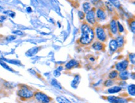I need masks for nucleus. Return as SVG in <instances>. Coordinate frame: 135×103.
<instances>
[{
    "instance_id": "f257e3e1",
    "label": "nucleus",
    "mask_w": 135,
    "mask_h": 103,
    "mask_svg": "<svg viewBox=\"0 0 135 103\" xmlns=\"http://www.w3.org/2000/svg\"><path fill=\"white\" fill-rule=\"evenodd\" d=\"M81 31H82V35L80 39V42L82 44L86 45L92 42L94 39V32L89 25L86 24H83L81 27Z\"/></svg>"
},
{
    "instance_id": "f03ea898",
    "label": "nucleus",
    "mask_w": 135,
    "mask_h": 103,
    "mask_svg": "<svg viewBox=\"0 0 135 103\" xmlns=\"http://www.w3.org/2000/svg\"><path fill=\"white\" fill-rule=\"evenodd\" d=\"M18 95L22 98L29 99L33 96V92L30 90H29L28 88L23 87V88H21L19 90Z\"/></svg>"
},
{
    "instance_id": "7ed1b4c3",
    "label": "nucleus",
    "mask_w": 135,
    "mask_h": 103,
    "mask_svg": "<svg viewBox=\"0 0 135 103\" xmlns=\"http://www.w3.org/2000/svg\"><path fill=\"white\" fill-rule=\"evenodd\" d=\"M96 35L97 38L99 39L100 40L102 41H105L107 39V35L106 33H105L104 29H103L102 27H97L96 29Z\"/></svg>"
},
{
    "instance_id": "20e7f679",
    "label": "nucleus",
    "mask_w": 135,
    "mask_h": 103,
    "mask_svg": "<svg viewBox=\"0 0 135 103\" xmlns=\"http://www.w3.org/2000/svg\"><path fill=\"white\" fill-rule=\"evenodd\" d=\"M86 20L91 24H94L96 22V19H95V11L93 9H90L86 13Z\"/></svg>"
},
{
    "instance_id": "39448f33",
    "label": "nucleus",
    "mask_w": 135,
    "mask_h": 103,
    "mask_svg": "<svg viewBox=\"0 0 135 103\" xmlns=\"http://www.w3.org/2000/svg\"><path fill=\"white\" fill-rule=\"evenodd\" d=\"M35 97L37 101L42 102H49L51 101L49 97L42 92H36L35 94Z\"/></svg>"
},
{
    "instance_id": "423d86ee",
    "label": "nucleus",
    "mask_w": 135,
    "mask_h": 103,
    "mask_svg": "<svg viewBox=\"0 0 135 103\" xmlns=\"http://www.w3.org/2000/svg\"><path fill=\"white\" fill-rule=\"evenodd\" d=\"M128 61L127 60H124L122 62L118 63L116 65V68H117L118 71H122L126 69V68L128 67Z\"/></svg>"
},
{
    "instance_id": "0eeeda50",
    "label": "nucleus",
    "mask_w": 135,
    "mask_h": 103,
    "mask_svg": "<svg viewBox=\"0 0 135 103\" xmlns=\"http://www.w3.org/2000/svg\"><path fill=\"white\" fill-rule=\"evenodd\" d=\"M97 17L100 20H105L107 18V15L104 10L101 9V8L98 9L97 11Z\"/></svg>"
},
{
    "instance_id": "6e6552de",
    "label": "nucleus",
    "mask_w": 135,
    "mask_h": 103,
    "mask_svg": "<svg viewBox=\"0 0 135 103\" xmlns=\"http://www.w3.org/2000/svg\"><path fill=\"white\" fill-rule=\"evenodd\" d=\"M108 101L110 102H125L126 100L120 97H117L115 96H111L108 98Z\"/></svg>"
},
{
    "instance_id": "1a4fd4ad",
    "label": "nucleus",
    "mask_w": 135,
    "mask_h": 103,
    "mask_svg": "<svg viewBox=\"0 0 135 103\" xmlns=\"http://www.w3.org/2000/svg\"><path fill=\"white\" fill-rule=\"evenodd\" d=\"M80 76H79V75H77V76H75V78H74L73 81H72V84H71L72 87L75 89L77 88L79 83H80Z\"/></svg>"
},
{
    "instance_id": "9d476101",
    "label": "nucleus",
    "mask_w": 135,
    "mask_h": 103,
    "mask_svg": "<svg viewBox=\"0 0 135 103\" xmlns=\"http://www.w3.org/2000/svg\"><path fill=\"white\" fill-rule=\"evenodd\" d=\"M78 64H79V63H78L77 61L75 60H71L70 61H69V62L67 63L65 66H66L67 69H71V68L77 66Z\"/></svg>"
},
{
    "instance_id": "9b49d317",
    "label": "nucleus",
    "mask_w": 135,
    "mask_h": 103,
    "mask_svg": "<svg viewBox=\"0 0 135 103\" xmlns=\"http://www.w3.org/2000/svg\"><path fill=\"white\" fill-rule=\"evenodd\" d=\"M110 29L111 31L113 34H116L117 32V22L115 20H112L110 23Z\"/></svg>"
},
{
    "instance_id": "f8f14e48",
    "label": "nucleus",
    "mask_w": 135,
    "mask_h": 103,
    "mask_svg": "<svg viewBox=\"0 0 135 103\" xmlns=\"http://www.w3.org/2000/svg\"><path fill=\"white\" fill-rule=\"evenodd\" d=\"M118 45L117 41L115 40H111V42H110V48L111 50L113 52L116 51L118 49Z\"/></svg>"
},
{
    "instance_id": "ddd939ff",
    "label": "nucleus",
    "mask_w": 135,
    "mask_h": 103,
    "mask_svg": "<svg viewBox=\"0 0 135 103\" xmlns=\"http://www.w3.org/2000/svg\"><path fill=\"white\" fill-rule=\"evenodd\" d=\"M122 90V88L118 86H114L109 88L108 90V92L110 94H113V93H117V92H120Z\"/></svg>"
},
{
    "instance_id": "4468645a",
    "label": "nucleus",
    "mask_w": 135,
    "mask_h": 103,
    "mask_svg": "<svg viewBox=\"0 0 135 103\" xmlns=\"http://www.w3.org/2000/svg\"><path fill=\"white\" fill-rule=\"evenodd\" d=\"M92 47L96 50H101L103 49V44L100 42H95L92 45Z\"/></svg>"
},
{
    "instance_id": "2eb2a0df",
    "label": "nucleus",
    "mask_w": 135,
    "mask_h": 103,
    "mask_svg": "<svg viewBox=\"0 0 135 103\" xmlns=\"http://www.w3.org/2000/svg\"><path fill=\"white\" fill-rule=\"evenodd\" d=\"M38 52V48L37 47H33L32 49H31L27 51V52L26 53V55L27 56H32L34 55L37 54V52Z\"/></svg>"
},
{
    "instance_id": "dca6fc26",
    "label": "nucleus",
    "mask_w": 135,
    "mask_h": 103,
    "mask_svg": "<svg viewBox=\"0 0 135 103\" xmlns=\"http://www.w3.org/2000/svg\"><path fill=\"white\" fill-rule=\"evenodd\" d=\"M128 76H129L128 72L124 71H124H122V72H121L120 74V78L123 80H128Z\"/></svg>"
},
{
    "instance_id": "f3484780",
    "label": "nucleus",
    "mask_w": 135,
    "mask_h": 103,
    "mask_svg": "<svg viewBox=\"0 0 135 103\" xmlns=\"http://www.w3.org/2000/svg\"><path fill=\"white\" fill-rule=\"evenodd\" d=\"M83 8H84V11L85 12V13H87L88 11H90V10L91 9L90 3H88V2L84 3V4H83Z\"/></svg>"
},
{
    "instance_id": "a211bd4d",
    "label": "nucleus",
    "mask_w": 135,
    "mask_h": 103,
    "mask_svg": "<svg viewBox=\"0 0 135 103\" xmlns=\"http://www.w3.org/2000/svg\"><path fill=\"white\" fill-rule=\"evenodd\" d=\"M57 101L58 102H60V103H67V102H69L70 103V101L68 100L67 98H65V97H63V96H60V97H57L56 99Z\"/></svg>"
},
{
    "instance_id": "6ab92c4d",
    "label": "nucleus",
    "mask_w": 135,
    "mask_h": 103,
    "mask_svg": "<svg viewBox=\"0 0 135 103\" xmlns=\"http://www.w3.org/2000/svg\"><path fill=\"white\" fill-rule=\"evenodd\" d=\"M109 2H110L112 5H113L114 6H115L116 8H119L121 6L120 2L119 0H108Z\"/></svg>"
},
{
    "instance_id": "aec40b11",
    "label": "nucleus",
    "mask_w": 135,
    "mask_h": 103,
    "mask_svg": "<svg viewBox=\"0 0 135 103\" xmlns=\"http://www.w3.org/2000/svg\"><path fill=\"white\" fill-rule=\"evenodd\" d=\"M128 92L131 95H132L134 96V93H135V88H134V85H131L130 86H129L128 87Z\"/></svg>"
},
{
    "instance_id": "412c9836",
    "label": "nucleus",
    "mask_w": 135,
    "mask_h": 103,
    "mask_svg": "<svg viewBox=\"0 0 135 103\" xmlns=\"http://www.w3.org/2000/svg\"><path fill=\"white\" fill-rule=\"evenodd\" d=\"M117 41L118 45L120 46V47H122V46L124 44V39L122 36H119L117 38Z\"/></svg>"
},
{
    "instance_id": "4be33fe9",
    "label": "nucleus",
    "mask_w": 135,
    "mask_h": 103,
    "mask_svg": "<svg viewBox=\"0 0 135 103\" xmlns=\"http://www.w3.org/2000/svg\"><path fill=\"white\" fill-rule=\"evenodd\" d=\"M51 83H52V85L54 86L57 87V88L59 89V90H61L62 89V86H61V85H60V84L59 83V82L57 81V80H56L55 79H54V80H52Z\"/></svg>"
},
{
    "instance_id": "5701e85b",
    "label": "nucleus",
    "mask_w": 135,
    "mask_h": 103,
    "mask_svg": "<svg viewBox=\"0 0 135 103\" xmlns=\"http://www.w3.org/2000/svg\"><path fill=\"white\" fill-rule=\"evenodd\" d=\"M118 73L117 71H112L109 75V77L111 79L115 78L118 76Z\"/></svg>"
},
{
    "instance_id": "b1692460",
    "label": "nucleus",
    "mask_w": 135,
    "mask_h": 103,
    "mask_svg": "<svg viewBox=\"0 0 135 103\" xmlns=\"http://www.w3.org/2000/svg\"><path fill=\"white\" fill-rule=\"evenodd\" d=\"M105 4H106V6H107V9H108L109 11H113V5L111 4L110 2H106V3H105Z\"/></svg>"
},
{
    "instance_id": "393cba45",
    "label": "nucleus",
    "mask_w": 135,
    "mask_h": 103,
    "mask_svg": "<svg viewBox=\"0 0 135 103\" xmlns=\"http://www.w3.org/2000/svg\"><path fill=\"white\" fill-rule=\"evenodd\" d=\"M78 16H79V18L80 19L83 20L85 18V14L83 11H79V13H78Z\"/></svg>"
},
{
    "instance_id": "a878e982",
    "label": "nucleus",
    "mask_w": 135,
    "mask_h": 103,
    "mask_svg": "<svg viewBox=\"0 0 135 103\" xmlns=\"http://www.w3.org/2000/svg\"><path fill=\"white\" fill-rule=\"evenodd\" d=\"M113 84V81L110 80H107L105 82V85L106 86H112Z\"/></svg>"
},
{
    "instance_id": "bb28decb",
    "label": "nucleus",
    "mask_w": 135,
    "mask_h": 103,
    "mask_svg": "<svg viewBox=\"0 0 135 103\" xmlns=\"http://www.w3.org/2000/svg\"><path fill=\"white\" fill-rule=\"evenodd\" d=\"M117 23H118V29H119V31H120V32H123L124 31L123 27V25L121 24L120 22H118Z\"/></svg>"
},
{
    "instance_id": "cd10ccee",
    "label": "nucleus",
    "mask_w": 135,
    "mask_h": 103,
    "mask_svg": "<svg viewBox=\"0 0 135 103\" xmlns=\"http://www.w3.org/2000/svg\"><path fill=\"white\" fill-rule=\"evenodd\" d=\"M129 59H130L131 62L133 64H134V54H131L129 55Z\"/></svg>"
},
{
    "instance_id": "c85d7f7f",
    "label": "nucleus",
    "mask_w": 135,
    "mask_h": 103,
    "mask_svg": "<svg viewBox=\"0 0 135 103\" xmlns=\"http://www.w3.org/2000/svg\"><path fill=\"white\" fill-rule=\"evenodd\" d=\"M134 21L133 20V22H131V24H130V27H131V30H132V32L133 33H134V29H135V24H134Z\"/></svg>"
},
{
    "instance_id": "c756f323",
    "label": "nucleus",
    "mask_w": 135,
    "mask_h": 103,
    "mask_svg": "<svg viewBox=\"0 0 135 103\" xmlns=\"http://www.w3.org/2000/svg\"><path fill=\"white\" fill-rule=\"evenodd\" d=\"M0 65H2V66H3V67H4L5 68H6V69H8V70H11V69H10V68L9 67V66H8V65H7L6 64V63L3 62V61H0Z\"/></svg>"
},
{
    "instance_id": "7c9ffc66",
    "label": "nucleus",
    "mask_w": 135,
    "mask_h": 103,
    "mask_svg": "<svg viewBox=\"0 0 135 103\" xmlns=\"http://www.w3.org/2000/svg\"><path fill=\"white\" fill-rule=\"evenodd\" d=\"M54 75L55 77H59L60 75V71L57 70H55V71H54Z\"/></svg>"
},
{
    "instance_id": "2f4dec72",
    "label": "nucleus",
    "mask_w": 135,
    "mask_h": 103,
    "mask_svg": "<svg viewBox=\"0 0 135 103\" xmlns=\"http://www.w3.org/2000/svg\"><path fill=\"white\" fill-rule=\"evenodd\" d=\"M100 1V0H91V3H92L93 4H97Z\"/></svg>"
},
{
    "instance_id": "473e14b6",
    "label": "nucleus",
    "mask_w": 135,
    "mask_h": 103,
    "mask_svg": "<svg viewBox=\"0 0 135 103\" xmlns=\"http://www.w3.org/2000/svg\"><path fill=\"white\" fill-rule=\"evenodd\" d=\"M16 38L15 36H9V37H7V40H14Z\"/></svg>"
},
{
    "instance_id": "72a5a7b5",
    "label": "nucleus",
    "mask_w": 135,
    "mask_h": 103,
    "mask_svg": "<svg viewBox=\"0 0 135 103\" xmlns=\"http://www.w3.org/2000/svg\"><path fill=\"white\" fill-rule=\"evenodd\" d=\"M13 33H15L16 34H18V35H22V34H23V32H22L21 31H15V32H13Z\"/></svg>"
},
{
    "instance_id": "f704fd0d",
    "label": "nucleus",
    "mask_w": 135,
    "mask_h": 103,
    "mask_svg": "<svg viewBox=\"0 0 135 103\" xmlns=\"http://www.w3.org/2000/svg\"><path fill=\"white\" fill-rule=\"evenodd\" d=\"M27 11L28 12H31V11H32V9H31V8H29H29H27Z\"/></svg>"
},
{
    "instance_id": "c9c22d12",
    "label": "nucleus",
    "mask_w": 135,
    "mask_h": 103,
    "mask_svg": "<svg viewBox=\"0 0 135 103\" xmlns=\"http://www.w3.org/2000/svg\"><path fill=\"white\" fill-rule=\"evenodd\" d=\"M62 69H63V68H62V66H59V68L57 69V70H59H59H61Z\"/></svg>"
}]
</instances>
